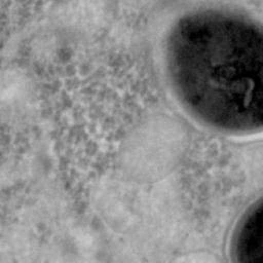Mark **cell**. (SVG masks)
<instances>
[{"mask_svg":"<svg viewBox=\"0 0 263 263\" xmlns=\"http://www.w3.org/2000/svg\"><path fill=\"white\" fill-rule=\"evenodd\" d=\"M165 67L181 105L220 132L262 126V32L243 13L219 8L181 16L168 32Z\"/></svg>","mask_w":263,"mask_h":263,"instance_id":"cell-1","label":"cell"},{"mask_svg":"<svg viewBox=\"0 0 263 263\" xmlns=\"http://www.w3.org/2000/svg\"><path fill=\"white\" fill-rule=\"evenodd\" d=\"M232 263H262V206L252 204L238 221L230 243Z\"/></svg>","mask_w":263,"mask_h":263,"instance_id":"cell-2","label":"cell"}]
</instances>
